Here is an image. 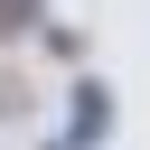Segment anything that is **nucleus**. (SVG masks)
Returning a JSON list of instances; mask_svg holds the SVG:
<instances>
[{
	"instance_id": "obj_1",
	"label": "nucleus",
	"mask_w": 150,
	"mask_h": 150,
	"mask_svg": "<svg viewBox=\"0 0 150 150\" xmlns=\"http://www.w3.org/2000/svg\"><path fill=\"white\" fill-rule=\"evenodd\" d=\"M103 131H112V103H103V84H84V94H75V131H66L56 150H94Z\"/></svg>"
},
{
	"instance_id": "obj_2",
	"label": "nucleus",
	"mask_w": 150,
	"mask_h": 150,
	"mask_svg": "<svg viewBox=\"0 0 150 150\" xmlns=\"http://www.w3.org/2000/svg\"><path fill=\"white\" fill-rule=\"evenodd\" d=\"M28 19H38V0H0V38H19Z\"/></svg>"
}]
</instances>
